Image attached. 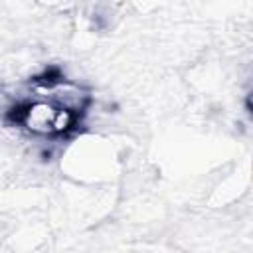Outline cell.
Instances as JSON below:
<instances>
[{"mask_svg": "<svg viewBox=\"0 0 253 253\" xmlns=\"http://www.w3.org/2000/svg\"><path fill=\"white\" fill-rule=\"evenodd\" d=\"M89 103L91 95L81 85L59 73H43L32 79L6 111V119L32 136L57 138L79 125Z\"/></svg>", "mask_w": 253, "mask_h": 253, "instance_id": "cell-1", "label": "cell"}, {"mask_svg": "<svg viewBox=\"0 0 253 253\" xmlns=\"http://www.w3.org/2000/svg\"><path fill=\"white\" fill-rule=\"evenodd\" d=\"M247 107H249V111L253 113V85H251V89H249V93H247Z\"/></svg>", "mask_w": 253, "mask_h": 253, "instance_id": "cell-2", "label": "cell"}]
</instances>
